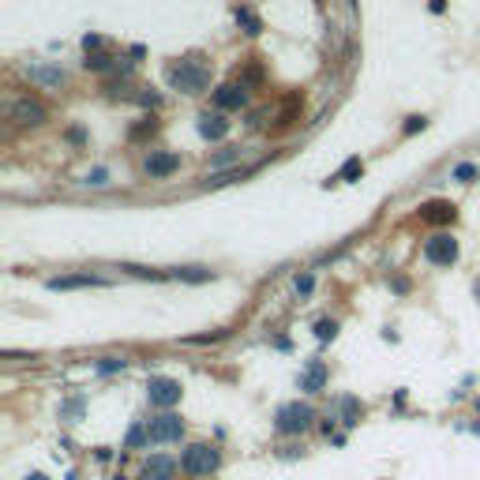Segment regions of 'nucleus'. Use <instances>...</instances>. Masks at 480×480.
<instances>
[{
  "instance_id": "f257e3e1",
  "label": "nucleus",
  "mask_w": 480,
  "mask_h": 480,
  "mask_svg": "<svg viewBox=\"0 0 480 480\" xmlns=\"http://www.w3.org/2000/svg\"><path fill=\"white\" fill-rule=\"evenodd\" d=\"M312 420H315V409L308 401H286L274 417V428H278V435H300L312 428Z\"/></svg>"
},
{
  "instance_id": "f03ea898",
  "label": "nucleus",
  "mask_w": 480,
  "mask_h": 480,
  "mask_svg": "<svg viewBox=\"0 0 480 480\" xmlns=\"http://www.w3.org/2000/svg\"><path fill=\"white\" fill-rule=\"evenodd\" d=\"M169 86H177V91H184V94H203L206 86H211V72L199 68V64H192V60H180V64L169 68Z\"/></svg>"
},
{
  "instance_id": "7ed1b4c3",
  "label": "nucleus",
  "mask_w": 480,
  "mask_h": 480,
  "mask_svg": "<svg viewBox=\"0 0 480 480\" xmlns=\"http://www.w3.org/2000/svg\"><path fill=\"white\" fill-rule=\"evenodd\" d=\"M218 462H222V454H218L211 443H192L188 451H184V458H180V469L188 476H211L218 469Z\"/></svg>"
},
{
  "instance_id": "20e7f679",
  "label": "nucleus",
  "mask_w": 480,
  "mask_h": 480,
  "mask_svg": "<svg viewBox=\"0 0 480 480\" xmlns=\"http://www.w3.org/2000/svg\"><path fill=\"white\" fill-rule=\"evenodd\" d=\"M147 435H150V443H180V435H184V420L177 417V413H161V417H150L147 420Z\"/></svg>"
},
{
  "instance_id": "39448f33",
  "label": "nucleus",
  "mask_w": 480,
  "mask_h": 480,
  "mask_svg": "<svg viewBox=\"0 0 480 480\" xmlns=\"http://www.w3.org/2000/svg\"><path fill=\"white\" fill-rule=\"evenodd\" d=\"M46 105L34 102V98H15L12 105H8V120L19 128H38V124H46Z\"/></svg>"
},
{
  "instance_id": "423d86ee",
  "label": "nucleus",
  "mask_w": 480,
  "mask_h": 480,
  "mask_svg": "<svg viewBox=\"0 0 480 480\" xmlns=\"http://www.w3.org/2000/svg\"><path fill=\"white\" fill-rule=\"evenodd\" d=\"M424 259H428V263H435V267H451V263H458V240H454L451 233H435V236H428V240H424Z\"/></svg>"
},
{
  "instance_id": "0eeeda50",
  "label": "nucleus",
  "mask_w": 480,
  "mask_h": 480,
  "mask_svg": "<svg viewBox=\"0 0 480 480\" xmlns=\"http://www.w3.org/2000/svg\"><path fill=\"white\" fill-rule=\"evenodd\" d=\"M180 383L177 379H166V375H154L147 383V398H150V406H158V409H173L180 401Z\"/></svg>"
},
{
  "instance_id": "6e6552de",
  "label": "nucleus",
  "mask_w": 480,
  "mask_h": 480,
  "mask_svg": "<svg viewBox=\"0 0 480 480\" xmlns=\"http://www.w3.org/2000/svg\"><path fill=\"white\" fill-rule=\"evenodd\" d=\"M180 169V154H169V150H154L147 161H143V173L150 180H166Z\"/></svg>"
},
{
  "instance_id": "1a4fd4ad",
  "label": "nucleus",
  "mask_w": 480,
  "mask_h": 480,
  "mask_svg": "<svg viewBox=\"0 0 480 480\" xmlns=\"http://www.w3.org/2000/svg\"><path fill=\"white\" fill-rule=\"evenodd\" d=\"M173 476H177V462L169 454H150L143 473H139V480H173Z\"/></svg>"
},
{
  "instance_id": "9d476101",
  "label": "nucleus",
  "mask_w": 480,
  "mask_h": 480,
  "mask_svg": "<svg viewBox=\"0 0 480 480\" xmlns=\"http://www.w3.org/2000/svg\"><path fill=\"white\" fill-rule=\"evenodd\" d=\"M214 105H218V113H229V109H244V105H248V91H244V86H236V83L218 86V91H214Z\"/></svg>"
},
{
  "instance_id": "9b49d317",
  "label": "nucleus",
  "mask_w": 480,
  "mask_h": 480,
  "mask_svg": "<svg viewBox=\"0 0 480 480\" xmlns=\"http://www.w3.org/2000/svg\"><path fill=\"white\" fill-rule=\"evenodd\" d=\"M98 286H109L105 278L98 274H64V278H49V289L60 293V289H98Z\"/></svg>"
},
{
  "instance_id": "f8f14e48",
  "label": "nucleus",
  "mask_w": 480,
  "mask_h": 480,
  "mask_svg": "<svg viewBox=\"0 0 480 480\" xmlns=\"http://www.w3.org/2000/svg\"><path fill=\"white\" fill-rule=\"evenodd\" d=\"M454 203H443V199H432L420 206V222H432V225H451L454 222Z\"/></svg>"
},
{
  "instance_id": "ddd939ff",
  "label": "nucleus",
  "mask_w": 480,
  "mask_h": 480,
  "mask_svg": "<svg viewBox=\"0 0 480 480\" xmlns=\"http://www.w3.org/2000/svg\"><path fill=\"white\" fill-rule=\"evenodd\" d=\"M323 387H326V364H323V360H308V368L300 372V390L319 394Z\"/></svg>"
},
{
  "instance_id": "4468645a",
  "label": "nucleus",
  "mask_w": 480,
  "mask_h": 480,
  "mask_svg": "<svg viewBox=\"0 0 480 480\" xmlns=\"http://www.w3.org/2000/svg\"><path fill=\"white\" fill-rule=\"evenodd\" d=\"M195 128H199V135L211 139V143H214V139H225V135H229V120H225L222 113H203Z\"/></svg>"
},
{
  "instance_id": "2eb2a0df",
  "label": "nucleus",
  "mask_w": 480,
  "mask_h": 480,
  "mask_svg": "<svg viewBox=\"0 0 480 480\" xmlns=\"http://www.w3.org/2000/svg\"><path fill=\"white\" fill-rule=\"evenodd\" d=\"M169 278L192 281V286H203V281H214V270H211V267H173Z\"/></svg>"
},
{
  "instance_id": "dca6fc26",
  "label": "nucleus",
  "mask_w": 480,
  "mask_h": 480,
  "mask_svg": "<svg viewBox=\"0 0 480 480\" xmlns=\"http://www.w3.org/2000/svg\"><path fill=\"white\" fill-rule=\"evenodd\" d=\"M259 166H233V169H222V173H211V188H222V184H233V180H244V177H252Z\"/></svg>"
},
{
  "instance_id": "f3484780",
  "label": "nucleus",
  "mask_w": 480,
  "mask_h": 480,
  "mask_svg": "<svg viewBox=\"0 0 480 480\" xmlns=\"http://www.w3.org/2000/svg\"><path fill=\"white\" fill-rule=\"evenodd\" d=\"M27 75H30L34 83H41V86H64V72H57V68H41V64H30Z\"/></svg>"
},
{
  "instance_id": "a211bd4d",
  "label": "nucleus",
  "mask_w": 480,
  "mask_h": 480,
  "mask_svg": "<svg viewBox=\"0 0 480 480\" xmlns=\"http://www.w3.org/2000/svg\"><path fill=\"white\" fill-rule=\"evenodd\" d=\"M236 161H240V150L236 147H225V150H218V154H211V169L222 173V169H233Z\"/></svg>"
},
{
  "instance_id": "6ab92c4d",
  "label": "nucleus",
  "mask_w": 480,
  "mask_h": 480,
  "mask_svg": "<svg viewBox=\"0 0 480 480\" xmlns=\"http://www.w3.org/2000/svg\"><path fill=\"white\" fill-rule=\"evenodd\" d=\"M120 270L132 278H150V281H166L169 274H161V270H150V267H135V263H120Z\"/></svg>"
},
{
  "instance_id": "aec40b11",
  "label": "nucleus",
  "mask_w": 480,
  "mask_h": 480,
  "mask_svg": "<svg viewBox=\"0 0 480 480\" xmlns=\"http://www.w3.org/2000/svg\"><path fill=\"white\" fill-rule=\"evenodd\" d=\"M236 23L248 30V34H259L263 30V23H259V15L252 12V8H236Z\"/></svg>"
},
{
  "instance_id": "412c9836",
  "label": "nucleus",
  "mask_w": 480,
  "mask_h": 480,
  "mask_svg": "<svg viewBox=\"0 0 480 480\" xmlns=\"http://www.w3.org/2000/svg\"><path fill=\"white\" fill-rule=\"evenodd\" d=\"M360 173H364V161H360V158H349L345 166H342V173H338L334 180H345V184H353V180L360 177Z\"/></svg>"
},
{
  "instance_id": "4be33fe9",
  "label": "nucleus",
  "mask_w": 480,
  "mask_h": 480,
  "mask_svg": "<svg viewBox=\"0 0 480 480\" xmlns=\"http://www.w3.org/2000/svg\"><path fill=\"white\" fill-rule=\"evenodd\" d=\"M451 177H454L458 184H473V180L480 177V169L473 166V161H462V166H454V173H451Z\"/></svg>"
},
{
  "instance_id": "5701e85b",
  "label": "nucleus",
  "mask_w": 480,
  "mask_h": 480,
  "mask_svg": "<svg viewBox=\"0 0 480 480\" xmlns=\"http://www.w3.org/2000/svg\"><path fill=\"white\" fill-rule=\"evenodd\" d=\"M342 417H345V424H360L364 409H360V401H356V398H345V401H342Z\"/></svg>"
},
{
  "instance_id": "b1692460",
  "label": "nucleus",
  "mask_w": 480,
  "mask_h": 480,
  "mask_svg": "<svg viewBox=\"0 0 480 480\" xmlns=\"http://www.w3.org/2000/svg\"><path fill=\"white\" fill-rule=\"evenodd\" d=\"M124 364H128L124 356H102V360H98V372H102V375H113V372H124Z\"/></svg>"
},
{
  "instance_id": "393cba45",
  "label": "nucleus",
  "mask_w": 480,
  "mask_h": 480,
  "mask_svg": "<svg viewBox=\"0 0 480 480\" xmlns=\"http://www.w3.org/2000/svg\"><path fill=\"white\" fill-rule=\"evenodd\" d=\"M143 443H150V435H147V424H135V428L128 432L124 446H128V451H135V446H143Z\"/></svg>"
},
{
  "instance_id": "a878e982",
  "label": "nucleus",
  "mask_w": 480,
  "mask_h": 480,
  "mask_svg": "<svg viewBox=\"0 0 480 480\" xmlns=\"http://www.w3.org/2000/svg\"><path fill=\"white\" fill-rule=\"evenodd\" d=\"M315 338H319V342H334V338H338V323L334 319H319V323H315Z\"/></svg>"
},
{
  "instance_id": "bb28decb",
  "label": "nucleus",
  "mask_w": 480,
  "mask_h": 480,
  "mask_svg": "<svg viewBox=\"0 0 480 480\" xmlns=\"http://www.w3.org/2000/svg\"><path fill=\"white\" fill-rule=\"evenodd\" d=\"M83 64H86V72H109L113 68V60H109L105 53H94V57H86Z\"/></svg>"
},
{
  "instance_id": "cd10ccee",
  "label": "nucleus",
  "mask_w": 480,
  "mask_h": 480,
  "mask_svg": "<svg viewBox=\"0 0 480 480\" xmlns=\"http://www.w3.org/2000/svg\"><path fill=\"white\" fill-rule=\"evenodd\" d=\"M229 338V331H214V334H195V338H184V345H211V342H222Z\"/></svg>"
},
{
  "instance_id": "c85d7f7f",
  "label": "nucleus",
  "mask_w": 480,
  "mask_h": 480,
  "mask_svg": "<svg viewBox=\"0 0 480 480\" xmlns=\"http://www.w3.org/2000/svg\"><path fill=\"white\" fill-rule=\"evenodd\" d=\"M158 132V124H154V116H147L143 124H135L132 132H128V139H143V135H154Z\"/></svg>"
},
{
  "instance_id": "c756f323",
  "label": "nucleus",
  "mask_w": 480,
  "mask_h": 480,
  "mask_svg": "<svg viewBox=\"0 0 480 480\" xmlns=\"http://www.w3.org/2000/svg\"><path fill=\"white\" fill-rule=\"evenodd\" d=\"M424 128H428V116H409L401 132H406V135H417V132H424Z\"/></svg>"
},
{
  "instance_id": "7c9ffc66",
  "label": "nucleus",
  "mask_w": 480,
  "mask_h": 480,
  "mask_svg": "<svg viewBox=\"0 0 480 480\" xmlns=\"http://www.w3.org/2000/svg\"><path fill=\"white\" fill-rule=\"evenodd\" d=\"M312 289H315V278L312 274H297V293H300V297H308Z\"/></svg>"
},
{
  "instance_id": "2f4dec72",
  "label": "nucleus",
  "mask_w": 480,
  "mask_h": 480,
  "mask_svg": "<svg viewBox=\"0 0 480 480\" xmlns=\"http://www.w3.org/2000/svg\"><path fill=\"white\" fill-rule=\"evenodd\" d=\"M105 180H109V173H105V169H94L91 177H86V184H94V188H102Z\"/></svg>"
},
{
  "instance_id": "473e14b6",
  "label": "nucleus",
  "mask_w": 480,
  "mask_h": 480,
  "mask_svg": "<svg viewBox=\"0 0 480 480\" xmlns=\"http://www.w3.org/2000/svg\"><path fill=\"white\" fill-rule=\"evenodd\" d=\"M79 413H83V401H79V398H75V401H68V406H64V417H79Z\"/></svg>"
},
{
  "instance_id": "72a5a7b5",
  "label": "nucleus",
  "mask_w": 480,
  "mask_h": 480,
  "mask_svg": "<svg viewBox=\"0 0 480 480\" xmlns=\"http://www.w3.org/2000/svg\"><path fill=\"white\" fill-rule=\"evenodd\" d=\"M83 46H86V53H91V49L102 46V38H98V34H86V38H83Z\"/></svg>"
},
{
  "instance_id": "f704fd0d",
  "label": "nucleus",
  "mask_w": 480,
  "mask_h": 480,
  "mask_svg": "<svg viewBox=\"0 0 480 480\" xmlns=\"http://www.w3.org/2000/svg\"><path fill=\"white\" fill-rule=\"evenodd\" d=\"M27 480H49V476H41V473H30Z\"/></svg>"
},
{
  "instance_id": "c9c22d12",
  "label": "nucleus",
  "mask_w": 480,
  "mask_h": 480,
  "mask_svg": "<svg viewBox=\"0 0 480 480\" xmlns=\"http://www.w3.org/2000/svg\"><path fill=\"white\" fill-rule=\"evenodd\" d=\"M345 4H349V8H353V12H356V4H360V0H345Z\"/></svg>"
},
{
  "instance_id": "e433bc0d",
  "label": "nucleus",
  "mask_w": 480,
  "mask_h": 480,
  "mask_svg": "<svg viewBox=\"0 0 480 480\" xmlns=\"http://www.w3.org/2000/svg\"><path fill=\"white\" fill-rule=\"evenodd\" d=\"M473 289H476V297H480V281H476V286H473Z\"/></svg>"
}]
</instances>
